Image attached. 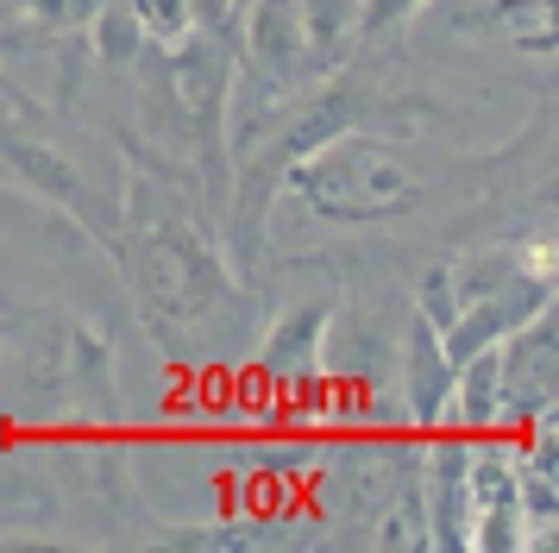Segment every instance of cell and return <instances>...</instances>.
Wrapping results in <instances>:
<instances>
[{
    "label": "cell",
    "mask_w": 559,
    "mask_h": 553,
    "mask_svg": "<svg viewBox=\"0 0 559 553\" xmlns=\"http://www.w3.org/2000/svg\"><path fill=\"white\" fill-rule=\"evenodd\" d=\"M333 308L340 302H302L289 308L271 333H264V352H258V372L271 390L283 397H302V390H321V365H328V333H333Z\"/></svg>",
    "instance_id": "8992f818"
},
{
    "label": "cell",
    "mask_w": 559,
    "mask_h": 553,
    "mask_svg": "<svg viewBox=\"0 0 559 553\" xmlns=\"http://www.w3.org/2000/svg\"><path fill=\"white\" fill-rule=\"evenodd\" d=\"M396 390H403V422L415 434H440L447 415V390H453V358L440 346V333L421 308H408L403 358H396Z\"/></svg>",
    "instance_id": "52a82bcc"
},
{
    "label": "cell",
    "mask_w": 559,
    "mask_h": 553,
    "mask_svg": "<svg viewBox=\"0 0 559 553\" xmlns=\"http://www.w3.org/2000/svg\"><path fill=\"white\" fill-rule=\"evenodd\" d=\"M127 283L132 308L152 327L157 340L182 346L189 333L214 327L221 315L239 308V276H233L227 251L207 239L195 221L182 214H157L152 226H139L127 246Z\"/></svg>",
    "instance_id": "6da1fadb"
},
{
    "label": "cell",
    "mask_w": 559,
    "mask_h": 553,
    "mask_svg": "<svg viewBox=\"0 0 559 553\" xmlns=\"http://www.w3.org/2000/svg\"><path fill=\"white\" fill-rule=\"evenodd\" d=\"M277 189L302 196L308 214H321L333 226H383L421 201L415 170L383 139L358 132V126L333 132L321 145H308L302 157H289L277 176Z\"/></svg>",
    "instance_id": "7a4b0ae2"
},
{
    "label": "cell",
    "mask_w": 559,
    "mask_h": 553,
    "mask_svg": "<svg viewBox=\"0 0 559 553\" xmlns=\"http://www.w3.org/2000/svg\"><path fill=\"white\" fill-rule=\"evenodd\" d=\"M428 0H358V38H383V32H396L421 13Z\"/></svg>",
    "instance_id": "7c38bea8"
},
{
    "label": "cell",
    "mask_w": 559,
    "mask_h": 553,
    "mask_svg": "<svg viewBox=\"0 0 559 553\" xmlns=\"http://www.w3.org/2000/svg\"><path fill=\"white\" fill-rule=\"evenodd\" d=\"M132 13V25H139V38L152 50H170L182 45L195 25H202V0H120Z\"/></svg>",
    "instance_id": "8fae6325"
},
{
    "label": "cell",
    "mask_w": 559,
    "mask_h": 553,
    "mask_svg": "<svg viewBox=\"0 0 559 553\" xmlns=\"http://www.w3.org/2000/svg\"><path fill=\"white\" fill-rule=\"evenodd\" d=\"M0 164L20 176L26 189H38L45 201H57L70 221L102 226V221H95V208H88V189H82L76 164H70L57 145H45V139H20V132H0Z\"/></svg>",
    "instance_id": "ba28073f"
},
{
    "label": "cell",
    "mask_w": 559,
    "mask_h": 553,
    "mask_svg": "<svg viewBox=\"0 0 559 553\" xmlns=\"http://www.w3.org/2000/svg\"><path fill=\"white\" fill-rule=\"evenodd\" d=\"M0 346H7V340H0Z\"/></svg>",
    "instance_id": "4fadbf2b"
},
{
    "label": "cell",
    "mask_w": 559,
    "mask_h": 553,
    "mask_svg": "<svg viewBox=\"0 0 559 553\" xmlns=\"http://www.w3.org/2000/svg\"><path fill=\"white\" fill-rule=\"evenodd\" d=\"M465 32H478L490 45L554 57V0H484L478 13H465Z\"/></svg>",
    "instance_id": "9c48e42d"
},
{
    "label": "cell",
    "mask_w": 559,
    "mask_h": 553,
    "mask_svg": "<svg viewBox=\"0 0 559 553\" xmlns=\"http://www.w3.org/2000/svg\"><path fill=\"white\" fill-rule=\"evenodd\" d=\"M465 548H528L522 491H515V440L503 434H465Z\"/></svg>",
    "instance_id": "277c9868"
},
{
    "label": "cell",
    "mask_w": 559,
    "mask_h": 553,
    "mask_svg": "<svg viewBox=\"0 0 559 553\" xmlns=\"http://www.w3.org/2000/svg\"><path fill=\"white\" fill-rule=\"evenodd\" d=\"M308 70H340V57L358 45V0H302Z\"/></svg>",
    "instance_id": "30bf717a"
},
{
    "label": "cell",
    "mask_w": 559,
    "mask_h": 553,
    "mask_svg": "<svg viewBox=\"0 0 559 553\" xmlns=\"http://www.w3.org/2000/svg\"><path fill=\"white\" fill-rule=\"evenodd\" d=\"M497 390H503V434L559 415V321L540 308L534 321L497 340Z\"/></svg>",
    "instance_id": "5b68a950"
},
{
    "label": "cell",
    "mask_w": 559,
    "mask_h": 553,
    "mask_svg": "<svg viewBox=\"0 0 559 553\" xmlns=\"http://www.w3.org/2000/svg\"><path fill=\"white\" fill-rule=\"evenodd\" d=\"M26 409L45 422L102 434L120 422L114 340L82 315H38L26 333Z\"/></svg>",
    "instance_id": "3957f363"
}]
</instances>
